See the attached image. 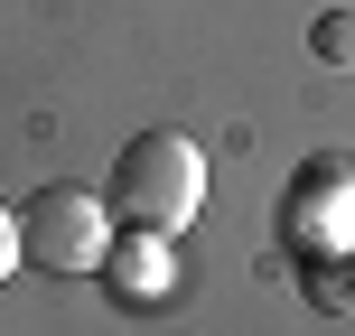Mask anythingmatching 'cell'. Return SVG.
Returning a JSON list of instances; mask_svg holds the SVG:
<instances>
[{
    "label": "cell",
    "mask_w": 355,
    "mask_h": 336,
    "mask_svg": "<svg viewBox=\"0 0 355 336\" xmlns=\"http://www.w3.org/2000/svg\"><path fill=\"white\" fill-rule=\"evenodd\" d=\"M19 262H28V252H19V206H0V281H10Z\"/></svg>",
    "instance_id": "5"
},
{
    "label": "cell",
    "mask_w": 355,
    "mask_h": 336,
    "mask_svg": "<svg viewBox=\"0 0 355 336\" xmlns=\"http://www.w3.org/2000/svg\"><path fill=\"white\" fill-rule=\"evenodd\" d=\"M103 206H112V224L178 243V233L196 224V206H206V150H196L187 131H131L112 177H103Z\"/></svg>",
    "instance_id": "1"
},
{
    "label": "cell",
    "mask_w": 355,
    "mask_h": 336,
    "mask_svg": "<svg viewBox=\"0 0 355 336\" xmlns=\"http://www.w3.org/2000/svg\"><path fill=\"white\" fill-rule=\"evenodd\" d=\"M309 56L318 66H355V10H318L309 19Z\"/></svg>",
    "instance_id": "4"
},
{
    "label": "cell",
    "mask_w": 355,
    "mask_h": 336,
    "mask_svg": "<svg viewBox=\"0 0 355 336\" xmlns=\"http://www.w3.org/2000/svg\"><path fill=\"white\" fill-rule=\"evenodd\" d=\"M19 252H28L37 271H56V281H85V271H103L112 252V206L94 187H37L28 206H19Z\"/></svg>",
    "instance_id": "2"
},
{
    "label": "cell",
    "mask_w": 355,
    "mask_h": 336,
    "mask_svg": "<svg viewBox=\"0 0 355 336\" xmlns=\"http://www.w3.org/2000/svg\"><path fill=\"white\" fill-rule=\"evenodd\" d=\"M103 281L122 290V299H159L168 290V233H112V252H103Z\"/></svg>",
    "instance_id": "3"
}]
</instances>
